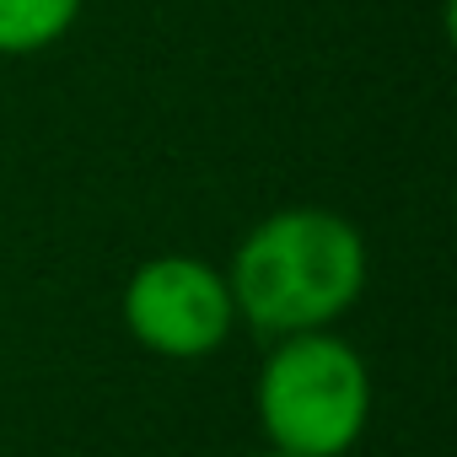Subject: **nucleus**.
Masks as SVG:
<instances>
[{
	"instance_id": "1",
	"label": "nucleus",
	"mask_w": 457,
	"mask_h": 457,
	"mask_svg": "<svg viewBox=\"0 0 457 457\" xmlns=\"http://www.w3.org/2000/svg\"><path fill=\"white\" fill-rule=\"evenodd\" d=\"M371 280V248L361 226L328 204H286L253 220L226 286L237 302V323L280 339L307 328H334Z\"/></svg>"
},
{
	"instance_id": "2",
	"label": "nucleus",
	"mask_w": 457,
	"mask_h": 457,
	"mask_svg": "<svg viewBox=\"0 0 457 457\" xmlns=\"http://www.w3.org/2000/svg\"><path fill=\"white\" fill-rule=\"evenodd\" d=\"M253 414L264 446L291 457H345L371 425V366L334 328L280 334L259 366Z\"/></svg>"
},
{
	"instance_id": "3",
	"label": "nucleus",
	"mask_w": 457,
	"mask_h": 457,
	"mask_svg": "<svg viewBox=\"0 0 457 457\" xmlns=\"http://www.w3.org/2000/svg\"><path fill=\"white\" fill-rule=\"evenodd\" d=\"M124 328L162 361H210L237 334L226 270L199 253H156L124 280Z\"/></svg>"
},
{
	"instance_id": "4",
	"label": "nucleus",
	"mask_w": 457,
	"mask_h": 457,
	"mask_svg": "<svg viewBox=\"0 0 457 457\" xmlns=\"http://www.w3.org/2000/svg\"><path fill=\"white\" fill-rule=\"evenodd\" d=\"M87 0H0V60H28L54 49L76 22Z\"/></svg>"
},
{
	"instance_id": "5",
	"label": "nucleus",
	"mask_w": 457,
	"mask_h": 457,
	"mask_svg": "<svg viewBox=\"0 0 457 457\" xmlns=\"http://www.w3.org/2000/svg\"><path fill=\"white\" fill-rule=\"evenodd\" d=\"M253 457H291V452H280V446H264V452H253Z\"/></svg>"
}]
</instances>
